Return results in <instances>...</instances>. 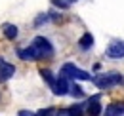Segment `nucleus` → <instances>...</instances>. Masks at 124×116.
<instances>
[{"mask_svg":"<svg viewBox=\"0 0 124 116\" xmlns=\"http://www.w3.org/2000/svg\"><path fill=\"white\" fill-rule=\"evenodd\" d=\"M31 46L34 48V51L38 53V59H48V57L54 55V46H52L50 40L44 38V36H36V38L32 40Z\"/></svg>","mask_w":124,"mask_h":116,"instance_id":"3","label":"nucleus"},{"mask_svg":"<svg viewBox=\"0 0 124 116\" xmlns=\"http://www.w3.org/2000/svg\"><path fill=\"white\" fill-rule=\"evenodd\" d=\"M78 46H80L82 50H90V48L93 46V36L90 34V32H86V34L78 40Z\"/></svg>","mask_w":124,"mask_h":116,"instance_id":"10","label":"nucleus"},{"mask_svg":"<svg viewBox=\"0 0 124 116\" xmlns=\"http://www.w3.org/2000/svg\"><path fill=\"white\" fill-rule=\"evenodd\" d=\"M55 116H57V114H55Z\"/></svg>","mask_w":124,"mask_h":116,"instance_id":"19","label":"nucleus"},{"mask_svg":"<svg viewBox=\"0 0 124 116\" xmlns=\"http://www.w3.org/2000/svg\"><path fill=\"white\" fill-rule=\"evenodd\" d=\"M71 95H75V97H82V95H84V91H82V89L75 84V86L71 87Z\"/></svg>","mask_w":124,"mask_h":116,"instance_id":"14","label":"nucleus"},{"mask_svg":"<svg viewBox=\"0 0 124 116\" xmlns=\"http://www.w3.org/2000/svg\"><path fill=\"white\" fill-rule=\"evenodd\" d=\"M71 2H75V0H65V4H71Z\"/></svg>","mask_w":124,"mask_h":116,"instance_id":"18","label":"nucleus"},{"mask_svg":"<svg viewBox=\"0 0 124 116\" xmlns=\"http://www.w3.org/2000/svg\"><path fill=\"white\" fill-rule=\"evenodd\" d=\"M86 114L88 116H99L101 114V103H99V95H93L88 101V107H86Z\"/></svg>","mask_w":124,"mask_h":116,"instance_id":"5","label":"nucleus"},{"mask_svg":"<svg viewBox=\"0 0 124 116\" xmlns=\"http://www.w3.org/2000/svg\"><path fill=\"white\" fill-rule=\"evenodd\" d=\"M52 4L54 6H59V8H67L69 4H65V0H52Z\"/></svg>","mask_w":124,"mask_h":116,"instance_id":"16","label":"nucleus"},{"mask_svg":"<svg viewBox=\"0 0 124 116\" xmlns=\"http://www.w3.org/2000/svg\"><path fill=\"white\" fill-rule=\"evenodd\" d=\"M40 76H42V78H44V80H46L48 84H50V87L54 86V82H55V76H54V74L50 72V71H48V69H40Z\"/></svg>","mask_w":124,"mask_h":116,"instance_id":"12","label":"nucleus"},{"mask_svg":"<svg viewBox=\"0 0 124 116\" xmlns=\"http://www.w3.org/2000/svg\"><path fill=\"white\" fill-rule=\"evenodd\" d=\"M17 116H36V114H34V112H29V110H19Z\"/></svg>","mask_w":124,"mask_h":116,"instance_id":"17","label":"nucleus"},{"mask_svg":"<svg viewBox=\"0 0 124 116\" xmlns=\"http://www.w3.org/2000/svg\"><path fill=\"white\" fill-rule=\"evenodd\" d=\"M4 36H6L8 40H14L17 36V27L16 25H6V27H4Z\"/></svg>","mask_w":124,"mask_h":116,"instance_id":"11","label":"nucleus"},{"mask_svg":"<svg viewBox=\"0 0 124 116\" xmlns=\"http://www.w3.org/2000/svg\"><path fill=\"white\" fill-rule=\"evenodd\" d=\"M107 57L111 59H122L124 57V40H113L105 50Z\"/></svg>","mask_w":124,"mask_h":116,"instance_id":"4","label":"nucleus"},{"mask_svg":"<svg viewBox=\"0 0 124 116\" xmlns=\"http://www.w3.org/2000/svg\"><path fill=\"white\" fill-rule=\"evenodd\" d=\"M52 89H54L55 95H65V93L69 91V82H67V78H63V76L55 78V82H54Z\"/></svg>","mask_w":124,"mask_h":116,"instance_id":"7","label":"nucleus"},{"mask_svg":"<svg viewBox=\"0 0 124 116\" xmlns=\"http://www.w3.org/2000/svg\"><path fill=\"white\" fill-rule=\"evenodd\" d=\"M48 17H50V15H46V14L38 15V19H36V21H34V25H36V27H40V25H42V23H46V21H48Z\"/></svg>","mask_w":124,"mask_h":116,"instance_id":"15","label":"nucleus"},{"mask_svg":"<svg viewBox=\"0 0 124 116\" xmlns=\"http://www.w3.org/2000/svg\"><path fill=\"white\" fill-rule=\"evenodd\" d=\"M14 72H16V67L0 59V82H6V80H10V78L14 76Z\"/></svg>","mask_w":124,"mask_h":116,"instance_id":"6","label":"nucleus"},{"mask_svg":"<svg viewBox=\"0 0 124 116\" xmlns=\"http://www.w3.org/2000/svg\"><path fill=\"white\" fill-rule=\"evenodd\" d=\"M61 76L67 78V80H69V78H71V80H92L90 72L78 69L77 65H73V63H65L61 67Z\"/></svg>","mask_w":124,"mask_h":116,"instance_id":"2","label":"nucleus"},{"mask_svg":"<svg viewBox=\"0 0 124 116\" xmlns=\"http://www.w3.org/2000/svg\"><path fill=\"white\" fill-rule=\"evenodd\" d=\"M92 82L99 87V89H107V87L122 84L124 76L120 72H105V74H99V76H92Z\"/></svg>","mask_w":124,"mask_h":116,"instance_id":"1","label":"nucleus"},{"mask_svg":"<svg viewBox=\"0 0 124 116\" xmlns=\"http://www.w3.org/2000/svg\"><path fill=\"white\" fill-rule=\"evenodd\" d=\"M124 114V103H111L105 109L103 116H122Z\"/></svg>","mask_w":124,"mask_h":116,"instance_id":"9","label":"nucleus"},{"mask_svg":"<svg viewBox=\"0 0 124 116\" xmlns=\"http://www.w3.org/2000/svg\"><path fill=\"white\" fill-rule=\"evenodd\" d=\"M17 55H19V59H23V61H36V59H38V53L34 51L32 46H29V48H21V50L17 51Z\"/></svg>","mask_w":124,"mask_h":116,"instance_id":"8","label":"nucleus"},{"mask_svg":"<svg viewBox=\"0 0 124 116\" xmlns=\"http://www.w3.org/2000/svg\"><path fill=\"white\" fill-rule=\"evenodd\" d=\"M67 114L69 116H82L84 114L82 105H73V107H69V109H67Z\"/></svg>","mask_w":124,"mask_h":116,"instance_id":"13","label":"nucleus"}]
</instances>
